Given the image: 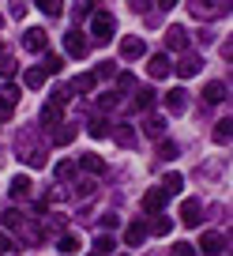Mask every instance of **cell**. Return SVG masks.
Returning a JSON list of instances; mask_svg holds the SVG:
<instances>
[{
    "instance_id": "60d3db41",
    "label": "cell",
    "mask_w": 233,
    "mask_h": 256,
    "mask_svg": "<svg viewBox=\"0 0 233 256\" xmlns=\"http://www.w3.org/2000/svg\"><path fill=\"white\" fill-rule=\"evenodd\" d=\"M83 16H94V8L90 4H75V19H83Z\"/></svg>"
},
{
    "instance_id": "ab89813d",
    "label": "cell",
    "mask_w": 233,
    "mask_h": 256,
    "mask_svg": "<svg viewBox=\"0 0 233 256\" xmlns=\"http://www.w3.org/2000/svg\"><path fill=\"white\" fill-rule=\"evenodd\" d=\"M11 68H15V64H11V56H0V76H11Z\"/></svg>"
},
{
    "instance_id": "ba28073f",
    "label": "cell",
    "mask_w": 233,
    "mask_h": 256,
    "mask_svg": "<svg viewBox=\"0 0 233 256\" xmlns=\"http://www.w3.org/2000/svg\"><path fill=\"white\" fill-rule=\"evenodd\" d=\"M147 72H151V80H162V76L173 72V60H169L166 53H154L151 60H147Z\"/></svg>"
},
{
    "instance_id": "8d00e7d4",
    "label": "cell",
    "mask_w": 233,
    "mask_h": 256,
    "mask_svg": "<svg viewBox=\"0 0 233 256\" xmlns=\"http://www.w3.org/2000/svg\"><path fill=\"white\" fill-rule=\"evenodd\" d=\"M117 102H121L117 94H98V110H117Z\"/></svg>"
},
{
    "instance_id": "4316f807",
    "label": "cell",
    "mask_w": 233,
    "mask_h": 256,
    "mask_svg": "<svg viewBox=\"0 0 233 256\" xmlns=\"http://www.w3.org/2000/svg\"><path fill=\"white\" fill-rule=\"evenodd\" d=\"M38 12L49 16V19H56L60 12H64V4H60V0H38Z\"/></svg>"
},
{
    "instance_id": "30bf717a",
    "label": "cell",
    "mask_w": 233,
    "mask_h": 256,
    "mask_svg": "<svg viewBox=\"0 0 233 256\" xmlns=\"http://www.w3.org/2000/svg\"><path fill=\"white\" fill-rule=\"evenodd\" d=\"M200 68H203V60H200V53H185V60H181V64H177V68H173V72H177V76H181V80H192V76H196V72H200Z\"/></svg>"
},
{
    "instance_id": "8992f818",
    "label": "cell",
    "mask_w": 233,
    "mask_h": 256,
    "mask_svg": "<svg viewBox=\"0 0 233 256\" xmlns=\"http://www.w3.org/2000/svg\"><path fill=\"white\" fill-rule=\"evenodd\" d=\"M23 46L30 49V53H45V49H49V34L41 30V26H30L26 38H23Z\"/></svg>"
},
{
    "instance_id": "f6af8a7d",
    "label": "cell",
    "mask_w": 233,
    "mask_h": 256,
    "mask_svg": "<svg viewBox=\"0 0 233 256\" xmlns=\"http://www.w3.org/2000/svg\"><path fill=\"white\" fill-rule=\"evenodd\" d=\"M8 248H11V238H8V234H0V252H8Z\"/></svg>"
},
{
    "instance_id": "7dc6e473",
    "label": "cell",
    "mask_w": 233,
    "mask_h": 256,
    "mask_svg": "<svg viewBox=\"0 0 233 256\" xmlns=\"http://www.w3.org/2000/svg\"><path fill=\"white\" fill-rule=\"evenodd\" d=\"M90 256H94V252H90Z\"/></svg>"
},
{
    "instance_id": "74e56055",
    "label": "cell",
    "mask_w": 233,
    "mask_h": 256,
    "mask_svg": "<svg viewBox=\"0 0 233 256\" xmlns=\"http://www.w3.org/2000/svg\"><path fill=\"white\" fill-rule=\"evenodd\" d=\"M105 76H113V60H102V64H98L94 80H105Z\"/></svg>"
},
{
    "instance_id": "d4e9b609",
    "label": "cell",
    "mask_w": 233,
    "mask_h": 256,
    "mask_svg": "<svg viewBox=\"0 0 233 256\" xmlns=\"http://www.w3.org/2000/svg\"><path fill=\"white\" fill-rule=\"evenodd\" d=\"M79 245H83V241H79V234H64V238H60V245H56V248H60V252H64V256H72V252H79Z\"/></svg>"
},
{
    "instance_id": "5bb4252c",
    "label": "cell",
    "mask_w": 233,
    "mask_h": 256,
    "mask_svg": "<svg viewBox=\"0 0 233 256\" xmlns=\"http://www.w3.org/2000/svg\"><path fill=\"white\" fill-rule=\"evenodd\" d=\"M222 245H226V238H222V234H215V230L200 238V248H203L207 256H218V252H222Z\"/></svg>"
},
{
    "instance_id": "277c9868",
    "label": "cell",
    "mask_w": 233,
    "mask_h": 256,
    "mask_svg": "<svg viewBox=\"0 0 233 256\" xmlns=\"http://www.w3.org/2000/svg\"><path fill=\"white\" fill-rule=\"evenodd\" d=\"M15 106H19V87L15 83H4V87H0V117H11Z\"/></svg>"
},
{
    "instance_id": "2e32d148",
    "label": "cell",
    "mask_w": 233,
    "mask_h": 256,
    "mask_svg": "<svg viewBox=\"0 0 233 256\" xmlns=\"http://www.w3.org/2000/svg\"><path fill=\"white\" fill-rule=\"evenodd\" d=\"M154 102H158V94H154L151 87H139V90H136V110H139V113L154 110Z\"/></svg>"
},
{
    "instance_id": "6da1fadb",
    "label": "cell",
    "mask_w": 233,
    "mask_h": 256,
    "mask_svg": "<svg viewBox=\"0 0 233 256\" xmlns=\"http://www.w3.org/2000/svg\"><path fill=\"white\" fill-rule=\"evenodd\" d=\"M4 226H8V230H15L26 245H41V238H45V230H41L38 222H30V218H26L23 211H15V208L4 211Z\"/></svg>"
},
{
    "instance_id": "ee69618b",
    "label": "cell",
    "mask_w": 233,
    "mask_h": 256,
    "mask_svg": "<svg viewBox=\"0 0 233 256\" xmlns=\"http://www.w3.org/2000/svg\"><path fill=\"white\" fill-rule=\"evenodd\" d=\"M72 170H75L72 162H60V166H56V177H68V174H72Z\"/></svg>"
},
{
    "instance_id": "cb8c5ba5",
    "label": "cell",
    "mask_w": 233,
    "mask_h": 256,
    "mask_svg": "<svg viewBox=\"0 0 233 256\" xmlns=\"http://www.w3.org/2000/svg\"><path fill=\"white\" fill-rule=\"evenodd\" d=\"M233 120L230 117H222V120H218V124H215V144H230V136H233Z\"/></svg>"
},
{
    "instance_id": "7c38bea8",
    "label": "cell",
    "mask_w": 233,
    "mask_h": 256,
    "mask_svg": "<svg viewBox=\"0 0 233 256\" xmlns=\"http://www.w3.org/2000/svg\"><path fill=\"white\" fill-rule=\"evenodd\" d=\"M64 49H68V53H72V56H87V38H83V34L79 30H68V38H64Z\"/></svg>"
},
{
    "instance_id": "1f68e13d",
    "label": "cell",
    "mask_w": 233,
    "mask_h": 256,
    "mask_svg": "<svg viewBox=\"0 0 233 256\" xmlns=\"http://www.w3.org/2000/svg\"><path fill=\"white\" fill-rule=\"evenodd\" d=\"M158 154H162V158H177V154H181V147L173 144V140H162V144H158Z\"/></svg>"
},
{
    "instance_id": "f546056e",
    "label": "cell",
    "mask_w": 233,
    "mask_h": 256,
    "mask_svg": "<svg viewBox=\"0 0 233 256\" xmlns=\"http://www.w3.org/2000/svg\"><path fill=\"white\" fill-rule=\"evenodd\" d=\"M113 245H117V241H113L109 234H98V238H94V256H105V252H113Z\"/></svg>"
},
{
    "instance_id": "f35d334b",
    "label": "cell",
    "mask_w": 233,
    "mask_h": 256,
    "mask_svg": "<svg viewBox=\"0 0 233 256\" xmlns=\"http://www.w3.org/2000/svg\"><path fill=\"white\" fill-rule=\"evenodd\" d=\"M8 16H11V19H23V16H26V4H11Z\"/></svg>"
},
{
    "instance_id": "836d02e7",
    "label": "cell",
    "mask_w": 233,
    "mask_h": 256,
    "mask_svg": "<svg viewBox=\"0 0 233 256\" xmlns=\"http://www.w3.org/2000/svg\"><path fill=\"white\" fill-rule=\"evenodd\" d=\"M151 230H154V234H158V238H166V234H169V230H173V218H166V215H158V218H154V226H151Z\"/></svg>"
},
{
    "instance_id": "ac0fdd59",
    "label": "cell",
    "mask_w": 233,
    "mask_h": 256,
    "mask_svg": "<svg viewBox=\"0 0 233 256\" xmlns=\"http://www.w3.org/2000/svg\"><path fill=\"white\" fill-rule=\"evenodd\" d=\"M30 184H34L30 177H15V181H11V188H8L11 200H26V196H30Z\"/></svg>"
},
{
    "instance_id": "bcb514c9",
    "label": "cell",
    "mask_w": 233,
    "mask_h": 256,
    "mask_svg": "<svg viewBox=\"0 0 233 256\" xmlns=\"http://www.w3.org/2000/svg\"><path fill=\"white\" fill-rule=\"evenodd\" d=\"M0 26H4V16H0Z\"/></svg>"
},
{
    "instance_id": "9a60e30c",
    "label": "cell",
    "mask_w": 233,
    "mask_h": 256,
    "mask_svg": "<svg viewBox=\"0 0 233 256\" xmlns=\"http://www.w3.org/2000/svg\"><path fill=\"white\" fill-rule=\"evenodd\" d=\"M60 117H64V106H56V102H45V106H41V124H45V128L60 124Z\"/></svg>"
},
{
    "instance_id": "3957f363",
    "label": "cell",
    "mask_w": 233,
    "mask_h": 256,
    "mask_svg": "<svg viewBox=\"0 0 233 256\" xmlns=\"http://www.w3.org/2000/svg\"><path fill=\"white\" fill-rule=\"evenodd\" d=\"M188 12H192V19H222L226 12H230V4H218V0H203V4H188Z\"/></svg>"
},
{
    "instance_id": "d6a6232c",
    "label": "cell",
    "mask_w": 233,
    "mask_h": 256,
    "mask_svg": "<svg viewBox=\"0 0 233 256\" xmlns=\"http://www.w3.org/2000/svg\"><path fill=\"white\" fill-rule=\"evenodd\" d=\"M162 128H166V120H162V117H147L143 132H147V136H162Z\"/></svg>"
},
{
    "instance_id": "ffe728a7",
    "label": "cell",
    "mask_w": 233,
    "mask_h": 256,
    "mask_svg": "<svg viewBox=\"0 0 233 256\" xmlns=\"http://www.w3.org/2000/svg\"><path fill=\"white\" fill-rule=\"evenodd\" d=\"M124 241H128V245H143V241H147V226L143 222H132L128 230H124Z\"/></svg>"
},
{
    "instance_id": "7bdbcfd3",
    "label": "cell",
    "mask_w": 233,
    "mask_h": 256,
    "mask_svg": "<svg viewBox=\"0 0 233 256\" xmlns=\"http://www.w3.org/2000/svg\"><path fill=\"white\" fill-rule=\"evenodd\" d=\"M75 192H79V196H90V192H94V181H79V188H75Z\"/></svg>"
},
{
    "instance_id": "7a4b0ae2",
    "label": "cell",
    "mask_w": 233,
    "mask_h": 256,
    "mask_svg": "<svg viewBox=\"0 0 233 256\" xmlns=\"http://www.w3.org/2000/svg\"><path fill=\"white\" fill-rule=\"evenodd\" d=\"M90 30H94L98 42H109L113 34H117V19H113L109 12H94V16H90Z\"/></svg>"
},
{
    "instance_id": "603a6c76",
    "label": "cell",
    "mask_w": 233,
    "mask_h": 256,
    "mask_svg": "<svg viewBox=\"0 0 233 256\" xmlns=\"http://www.w3.org/2000/svg\"><path fill=\"white\" fill-rule=\"evenodd\" d=\"M64 68V56H56V53H45V60H41V72L45 76H56Z\"/></svg>"
},
{
    "instance_id": "d590c367",
    "label": "cell",
    "mask_w": 233,
    "mask_h": 256,
    "mask_svg": "<svg viewBox=\"0 0 233 256\" xmlns=\"http://www.w3.org/2000/svg\"><path fill=\"white\" fill-rule=\"evenodd\" d=\"M169 256H196V245H188V241H177V245L169 248Z\"/></svg>"
},
{
    "instance_id": "7402d4cb",
    "label": "cell",
    "mask_w": 233,
    "mask_h": 256,
    "mask_svg": "<svg viewBox=\"0 0 233 256\" xmlns=\"http://www.w3.org/2000/svg\"><path fill=\"white\" fill-rule=\"evenodd\" d=\"M94 83H98V80L87 72V76H75V80H72V87H68V90H79V94H90V90H94Z\"/></svg>"
},
{
    "instance_id": "484cf974",
    "label": "cell",
    "mask_w": 233,
    "mask_h": 256,
    "mask_svg": "<svg viewBox=\"0 0 233 256\" xmlns=\"http://www.w3.org/2000/svg\"><path fill=\"white\" fill-rule=\"evenodd\" d=\"M79 166L87 170V174H105V162L98 158V154H83V158H79Z\"/></svg>"
},
{
    "instance_id": "4fadbf2b",
    "label": "cell",
    "mask_w": 233,
    "mask_h": 256,
    "mask_svg": "<svg viewBox=\"0 0 233 256\" xmlns=\"http://www.w3.org/2000/svg\"><path fill=\"white\" fill-rule=\"evenodd\" d=\"M166 46H169V49H177V53H185V49H188L185 26H169V30H166Z\"/></svg>"
},
{
    "instance_id": "83f0119b",
    "label": "cell",
    "mask_w": 233,
    "mask_h": 256,
    "mask_svg": "<svg viewBox=\"0 0 233 256\" xmlns=\"http://www.w3.org/2000/svg\"><path fill=\"white\" fill-rule=\"evenodd\" d=\"M72 140H75V124H60V128L53 132V144H60V147L72 144Z\"/></svg>"
},
{
    "instance_id": "e575fe53",
    "label": "cell",
    "mask_w": 233,
    "mask_h": 256,
    "mask_svg": "<svg viewBox=\"0 0 233 256\" xmlns=\"http://www.w3.org/2000/svg\"><path fill=\"white\" fill-rule=\"evenodd\" d=\"M117 87H121L124 94H128V90H136V76H132V72H121V76H117Z\"/></svg>"
},
{
    "instance_id": "d6986e66",
    "label": "cell",
    "mask_w": 233,
    "mask_h": 256,
    "mask_svg": "<svg viewBox=\"0 0 233 256\" xmlns=\"http://www.w3.org/2000/svg\"><path fill=\"white\" fill-rule=\"evenodd\" d=\"M158 188L166 192V196H177V192L185 188V177H181V174H166V181H162Z\"/></svg>"
},
{
    "instance_id": "b9f144b4",
    "label": "cell",
    "mask_w": 233,
    "mask_h": 256,
    "mask_svg": "<svg viewBox=\"0 0 233 256\" xmlns=\"http://www.w3.org/2000/svg\"><path fill=\"white\" fill-rule=\"evenodd\" d=\"M117 222H121V218H117V215H105V218H102V234H105V230H113V226H117Z\"/></svg>"
},
{
    "instance_id": "f1b7e54d",
    "label": "cell",
    "mask_w": 233,
    "mask_h": 256,
    "mask_svg": "<svg viewBox=\"0 0 233 256\" xmlns=\"http://www.w3.org/2000/svg\"><path fill=\"white\" fill-rule=\"evenodd\" d=\"M23 83H26V87H34V90H38V87H45V72H41V68H26Z\"/></svg>"
},
{
    "instance_id": "4dcf8cb0",
    "label": "cell",
    "mask_w": 233,
    "mask_h": 256,
    "mask_svg": "<svg viewBox=\"0 0 233 256\" xmlns=\"http://www.w3.org/2000/svg\"><path fill=\"white\" fill-rule=\"evenodd\" d=\"M109 120H102V117H94V120H90V128H87V132H90V136H94V140H102V136H109Z\"/></svg>"
},
{
    "instance_id": "5b68a950",
    "label": "cell",
    "mask_w": 233,
    "mask_h": 256,
    "mask_svg": "<svg viewBox=\"0 0 233 256\" xmlns=\"http://www.w3.org/2000/svg\"><path fill=\"white\" fill-rule=\"evenodd\" d=\"M181 222H185V226H196V222H203V204L196 200V196H188V200L181 204Z\"/></svg>"
},
{
    "instance_id": "9c48e42d",
    "label": "cell",
    "mask_w": 233,
    "mask_h": 256,
    "mask_svg": "<svg viewBox=\"0 0 233 256\" xmlns=\"http://www.w3.org/2000/svg\"><path fill=\"white\" fill-rule=\"evenodd\" d=\"M166 110H169V113H185V110H188V90H185V87L166 90Z\"/></svg>"
},
{
    "instance_id": "44dd1931",
    "label": "cell",
    "mask_w": 233,
    "mask_h": 256,
    "mask_svg": "<svg viewBox=\"0 0 233 256\" xmlns=\"http://www.w3.org/2000/svg\"><path fill=\"white\" fill-rule=\"evenodd\" d=\"M230 94V90H226V83H207V87H203V98H207V102H222V98Z\"/></svg>"
},
{
    "instance_id": "e0dca14e",
    "label": "cell",
    "mask_w": 233,
    "mask_h": 256,
    "mask_svg": "<svg viewBox=\"0 0 233 256\" xmlns=\"http://www.w3.org/2000/svg\"><path fill=\"white\" fill-rule=\"evenodd\" d=\"M109 132H113V140H117L121 147H132V144H136V132H132V124H117V128H109Z\"/></svg>"
},
{
    "instance_id": "52a82bcc",
    "label": "cell",
    "mask_w": 233,
    "mask_h": 256,
    "mask_svg": "<svg viewBox=\"0 0 233 256\" xmlns=\"http://www.w3.org/2000/svg\"><path fill=\"white\" fill-rule=\"evenodd\" d=\"M143 53H147V42L136 38V34H128V38L121 42V56H124V60H139Z\"/></svg>"
},
{
    "instance_id": "8fae6325",
    "label": "cell",
    "mask_w": 233,
    "mask_h": 256,
    "mask_svg": "<svg viewBox=\"0 0 233 256\" xmlns=\"http://www.w3.org/2000/svg\"><path fill=\"white\" fill-rule=\"evenodd\" d=\"M166 200H169V196H166V192H162V188H151V192H147V196H143V211H147V215H162V208H166Z\"/></svg>"
}]
</instances>
